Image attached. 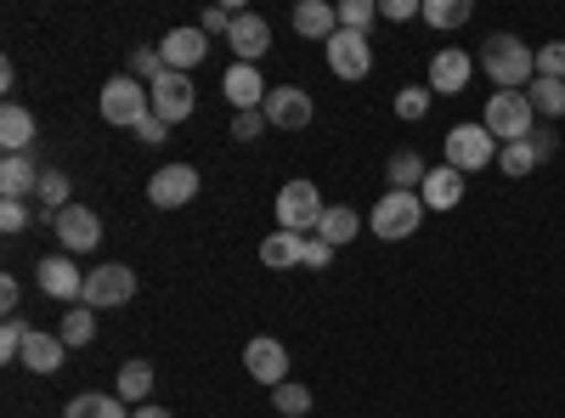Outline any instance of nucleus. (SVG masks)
<instances>
[{
  "label": "nucleus",
  "instance_id": "28",
  "mask_svg": "<svg viewBox=\"0 0 565 418\" xmlns=\"http://www.w3.org/2000/svg\"><path fill=\"white\" fill-rule=\"evenodd\" d=\"M153 396V367L148 362H119V401H148Z\"/></svg>",
  "mask_w": 565,
  "mask_h": 418
},
{
  "label": "nucleus",
  "instance_id": "34",
  "mask_svg": "<svg viewBox=\"0 0 565 418\" xmlns=\"http://www.w3.org/2000/svg\"><path fill=\"white\" fill-rule=\"evenodd\" d=\"M373 18H380V0H340V29L351 34H367Z\"/></svg>",
  "mask_w": 565,
  "mask_h": 418
},
{
  "label": "nucleus",
  "instance_id": "31",
  "mask_svg": "<svg viewBox=\"0 0 565 418\" xmlns=\"http://www.w3.org/2000/svg\"><path fill=\"white\" fill-rule=\"evenodd\" d=\"M526 97H532V108H537L543 119H559V114H565V79H532Z\"/></svg>",
  "mask_w": 565,
  "mask_h": 418
},
{
  "label": "nucleus",
  "instance_id": "37",
  "mask_svg": "<svg viewBox=\"0 0 565 418\" xmlns=\"http://www.w3.org/2000/svg\"><path fill=\"white\" fill-rule=\"evenodd\" d=\"M271 401H277V412H282V418H306V412H311V390H306V385H295V379H289V385H277V390H271Z\"/></svg>",
  "mask_w": 565,
  "mask_h": 418
},
{
  "label": "nucleus",
  "instance_id": "44",
  "mask_svg": "<svg viewBox=\"0 0 565 418\" xmlns=\"http://www.w3.org/2000/svg\"><path fill=\"white\" fill-rule=\"evenodd\" d=\"M328 260H334V244H322L317 232H311V238H306V266H311V271H322Z\"/></svg>",
  "mask_w": 565,
  "mask_h": 418
},
{
  "label": "nucleus",
  "instance_id": "6",
  "mask_svg": "<svg viewBox=\"0 0 565 418\" xmlns=\"http://www.w3.org/2000/svg\"><path fill=\"white\" fill-rule=\"evenodd\" d=\"M418 221H424V199H418V193H385L380 204H373V215H367V226L380 232L385 244H402V238H413V232H418Z\"/></svg>",
  "mask_w": 565,
  "mask_h": 418
},
{
  "label": "nucleus",
  "instance_id": "20",
  "mask_svg": "<svg viewBox=\"0 0 565 418\" xmlns=\"http://www.w3.org/2000/svg\"><path fill=\"white\" fill-rule=\"evenodd\" d=\"M295 29L306 34V40H334L340 34V7H328V0H300L295 7Z\"/></svg>",
  "mask_w": 565,
  "mask_h": 418
},
{
  "label": "nucleus",
  "instance_id": "8",
  "mask_svg": "<svg viewBox=\"0 0 565 418\" xmlns=\"http://www.w3.org/2000/svg\"><path fill=\"white\" fill-rule=\"evenodd\" d=\"M136 300V271L130 266H97L85 271V300L90 311H108V306H130Z\"/></svg>",
  "mask_w": 565,
  "mask_h": 418
},
{
  "label": "nucleus",
  "instance_id": "10",
  "mask_svg": "<svg viewBox=\"0 0 565 418\" xmlns=\"http://www.w3.org/2000/svg\"><path fill=\"white\" fill-rule=\"evenodd\" d=\"M148 199H153L159 210H181V204H193V199H199V170H193V164H164V170H153Z\"/></svg>",
  "mask_w": 565,
  "mask_h": 418
},
{
  "label": "nucleus",
  "instance_id": "5",
  "mask_svg": "<svg viewBox=\"0 0 565 418\" xmlns=\"http://www.w3.org/2000/svg\"><path fill=\"white\" fill-rule=\"evenodd\" d=\"M441 153H447V164L452 170H487V164H498V142H492V136H487V125H452L447 130V142H441Z\"/></svg>",
  "mask_w": 565,
  "mask_h": 418
},
{
  "label": "nucleus",
  "instance_id": "25",
  "mask_svg": "<svg viewBox=\"0 0 565 418\" xmlns=\"http://www.w3.org/2000/svg\"><path fill=\"white\" fill-rule=\"evenodd\" d=\"M0 142H7V153H23V148L34 142V114L18 108V103L0 108Z\"/></svg>",
  "mask_w": 565,
  "mask_h": 418
},
{
  "label": "nucleus",
  "instance_id": "42",
  "mask_svg": "<svg viewBox=\"0 0 565 418\" xmlns=\"http://www.w3.org/2000/svg\"><path fill=\"white\" fill-rule=\"evenodd\" d=\"M232 18H238V12H226V7H210V12L199 18V29H204V34H232Z\"/></svg>",
  "mask_w": 565,
  "mask_h": 418
},
{
  "label": "nucleus",
  "instance_id": "7",
  "mask_svg": "<svg viewBox=\"0 0 565 418\" xmlns=\"http://www.w3.org/2000/svg\"><path fill=\"white\" fill-rule=\"evenodd\" d=\"M148 97H153V119H164V125H181V119H193V108H199V90H193V79L186 74H159L153 85H148Z\"/></svg>",
  "mask_w": 565,
  "mask_h": 418
},
{
  "label": "nucleus",
  "instance_id": "22",
  "mask_svg": "<svg viewBox=\"0 0 565 418\" xmlns=\"http://www.w3.org/2000/svg\"><path fill=\"white\" fill-rule=\"evenodd\" d=\"M63 334H29V345H23V367H34V374H57V367H63Z\"/></svg>",
  "mask_w": 565,
  "mask_h": 418
},
{
  "label": "nucleus",
  "instance_id": "21",
  "mask_svg": "<svg viewBox=\"0 0 565 418\" xmlns=\"http://www.w3.org/2000/svg\"><path fill=\"white\" fill-rule=\"evenodd\" d=\"M0 193H7L12 204H23L29 193H40V175H34V159L29 153H7V164H0Z\"/></svg>",
  "mask_w": 565,
  "mask_h": 418
},
{
  "label": "nucleus",
  "instance_id": "17",
  "mask_svg": "<svg viewBox=\"0 0 565 418\" xmlns=\"http://www.w3.org/2000/svg\"><path fill=\"white\" fill-rule=\"evenodd\" d=\"M226 45L238 52V63H260V57L271 52V29H266V18H255V12H238V18H232V34H226Z\"/></svg>",
  "mask_w": 565,
  "mask_h": 418
},
{
  "label": "nucleus",
  "instance_id": "33",
  "mask_svg": "<svg viewBox=\"0 0 565 418\" xmlns=\"http://www.w3.org/2000/svg\"><path fill=\"white\" fill-rule=\"evenodd\" d=\"M537 164H543V159H537V148H532V142H509V148L498 153V170H503V175H514V181L532 175Z\"/></svg>",
  "mask_w": 565,
  "mask_h": 418
},
{
  "label": "nucleus",
  "instance_id": "23",
  "mask_svg": "<svg viewBox=\"0 0 565 418\" xmlns=\"http://www.w3.org/2000/svg\"><path fill=\"white\" fill-rule=\"evenodd\" d=\"M260 260L271 271H289V266H306V238H295V232H271V238L260 244Z\"/></svg>",
  "mask_w": 565,
  "mask_h": 418
},
{
  "label": "nucleus",
  "instance_id": "30",
  "mask_svg": "<svg viewBox=\"0 0 565 418\" xmlns=\"http://www.w3.org/2000/svg\"><path fill=\"white\" fill-rule=\"evenodd\" d=\"M34 199H40L45 215H63L68 210V175L63 170H40V193Z\"/></svg>",
  "mask_w": 565,
  "mask_h": 418
},
{
  "label": "nucleus",
  "instance_id": "39",
  "mask_svg": "<svg viewBox=\"0 0 565 418\" xmlns=\"http://www.w3.org/2000/svg\"><path fill=\"white\" fill-rule=\"evenodd\" d=\"M260 130H266V108H249V114L232 119V136H238V142H255Z\"/></svg>",
  "mask_w": 565,
  "mask_h": 418
},
{
  "label": "nucleus",
  "instance_id": "14",
  "mask_svg": "<svg viewBox=\"0 0 565 418\" xmlns=\"http://www.w3.org/2000/svg\"><path fill=\"white\" fill-rule=\"evenodd\" d=\"M221 90H226V103L238 108V114L266 108V97H271V85L260 79V68H255V63H232V68H226V79H221Z\"/></svg>",
  "mask_w": 565,
  "mask_h": 418
},
{
  "label": "nucleus",
  "instance_id": "48",
  "mask_svg": "<svg viewBox=\"0 0 565 418\" xmlns=\"http://www.w3.org/2000/svg\"><path fill=\"white\" fill-rule=\"evenodd\" d=\"M130 418H170V412H164V407H136Z\"/></svg>",
  "mask_w": 565,
  "mask_h": 418
},
{
  "label": "nucleus",
  "instance_id": "27",
  "mask_svg": "<svg viewBox=\"0 0 565 418\" xmlns=\"http://www.w3.org/2000/svg\"><path fill=\"white\" fill-rule=\"evenodd\" d=\"M424 175H430V164L402 148V153L391 159V193H418V187H424Z\"/></svg>",
  "mask_w": 565,
  "mask_h": 418
},
{
  "label": "nucleus",
  "instance_id": "9",
  "mask_svg": "<svg viewBox=\"0 0 565 418\" xmlns=\"http://www.w3.org/2000/svg\"><path fill=\"white\" fill-rule=\"evenodd\" d=\"M159 57H164V68H170V74H193V68L210 57V34H204L199 23L170 29V34H164V45H159Z\"/></svg>",
  "mask_w": 565,
  "mask_h": 418
},
{
  "label": "nucleus",
  "instance_id": "45",
  "mask_svg": "<svg viewBox=\"0 0 565 418\" xmlns=\"http://www.w3.org/2000/svg\"><path fill=\"white\" fill-rule=\"evenodd\" d=\"M130 136H136V142H164V136H170V125H164V119H153V114H148V119H141V125H136V130H130Z\"/></svg>",
  "mask_w": 565,
  "mask_h": 418
},
{
  "label": "nucleus",
  "instance_id": "43",
  "mask_svg": "<svg viewBox=\"0 0 565 418\" xmlns=\"http://www.w3.org/2000/svg\"><path fill=\"white\" fill-rule=\"evenodd\" d=\"M23 226H29V204L7 199V204H0V232H23Z\"/></svg>",
  "mask_w": 565,
  "mask_h": 418
},
{
  "label": "nucleus",
  "instance_id": "41",
  "mask_svg": "<svg viewBox=\"0 0 565 418\" xmlns=\"http://www.w3.org/2000/svg\"><path fill=\"white\" fill-rule=\"evenodd\" d=\"M424 7L418 0H380V18H391V23H407V18H418Z\"/></svg>",
  "mask_w": 565,
  "mask_h": 418
},
{
  "label": "nucleus",
  "instance_id": "26",
  "mask_svg": "<svg viewBox=\"0 0 565 418\" xmlns=\"http://www.w3.org/2000/svg\"><path fill=\"white\" fill-rule=\"evenodd\" d=\"M430 29H463L469 18H476V7L469 0H424V12H418Z\"/></svg>",
  "mask_w": 565,
  "mask_h": 418
},
{
  "label": "nucleus",
  "instance_id": "36",
  "mask_svg": "<svg viewBox=\"0 0 565 418\" xmlns=\"http://www.w3.org/2000/svg\"><path fill=\"white\" fill-rule=\"evenodd\" d=\"M29 322L23 317H7V322H0V356H7V362H23V345H29Z\"/></svg>",
  "mask_w": 565,
  "mask_h": 418
},
{
  "label": "nucleus",
  "instance_id": "15",
  "mask_svg": "<svg viewBox=\"0 0 565 418\" xmlns=\"http://www.w3.org/2000/svg\"><path fill=\"white\" fill-rule=\"evenodd\" d=\"M34 283L52 294V300H85V277H79V266L68 255H45L34 266Z\"/></svg>",
  "mask_w": 565,
  "mask_h": 418
},
{
  "label": "nucleus",
  "instance_id": "38",
  "mask_svg": "<svg viewBox=\"0 0 565 418\" xmlns=\"http://www.w3.org/2000/svg\"><path fill=\"white\" fill-rule=\"evenodd\" d=\"M537 79H565V40L537 45Z\"/></svg>",
  "mask_w": 565,
  "mask_h": 418
},
{
  "label": "nucleus",
  "instance_id": "3",
  "mask_svg": "<svg viewBox=\"0 0 565 418\" xmlns=\"http://www.w3.org/2000/svg\"><path fill=\"white\" fill-rule=\"evenodd\" d=\"M322 193L317 181H282L277 193V232H295V238H311V232L322 226Z\"/></svg>",
  "mask_w": 565,
  "mask_h": 418
},
{
  "label": "nucleus",
  "instance_id": "29",
  "mask_svg": "<svg viewBox=\"0 0 565 418\" xmlns=\"http://www.w3.org/2000/svg\"><path fill=\"white\" fill-rule=\"evenodd\" d=\"M63 418H125V401L119 396H74L68 407H63Z\"/></svg>",
  "mask_w": 565,
  "mask_h": 418
},
{
  "label": "nucleus",
  "instance_id": "12",
  "mask_svg": "<svg viewBox=\"0 0 565 418\" xmlns=\"http://www.w3.org/2000/svg\"><path fill=\"white\" fill-rule=\"evenodd\" d=\"M328 68H334L340 79H367V68H373V45H367V34L340 29L334 40H328Z\"/></svg>",
  "mask_w": 565,
  "mask_h": 418
},
{
  "label": "nucleus",
  "instance_id": "16",
  "mask_svg": "<svg viewBox=\"0 0 565 418\" xmlns=\"http://www.w3.org/2000/svg\"><path fill=\"white\" fill-rule=\"evenodd\" d=\"M57 238H63V249H68V255H85V249H97V244H103V221H97V210H85V204H68V210L57 215Z\"/></svg>",
  "mask_w": 565,
  "mask_h": 418
},
{
  "label": "nucleus",
  "instance_id": "2",
  "mask_svg": "<svg viewBox=\"0 0 565 418\" xmlns=\"http://www.w3.org/2000/svg\"><path fill=\"white\" fill-rule=\"evenodd\" d=\"M532 119H537V108H532V97L526 90H492L487 97V136L492 142H532Z\"/></svg>",
  "mask_w": 565,
  "mask_h": 418
},
{
  "label": "nucleus",
  "instance_id": "47",
  "mask_svg": "<svg viewBox=\"0 0 565 418\" xmlns=\"http://www.w3.org/2000/svg\"><path fill=\"white\" fill-rule=\"evenodd\" d=\"M532 136H537V142H532L537 159H548V153H554V130H532Z\"/></svg>",
  "mask_w": 565,
  "mask_h": 418
},
{
  "label": "nucleus",
  "instance_id": "13",
  "mask_svg": "<svg viewBox=\"0 0 565 418\" xmlns=\"http://www.w3.org/2000/svg\"><path fill=\"white\" fill-rule=\"evenodd\" d=\"M244 367H249V379H260V385H289V351H282L271 334H260V340H249L244 345Z\"/></svg>",
  "mask_w": 565,
  "mask_h": 418
},
{
  "label": "nucleus",
  "instance_id": "1",
  "mask_svg": "<svg viewBox=\"0 0 565 418\" xmlns=\"http://www.w3.org/2000/svg\"><path fill=\"white\" fill-rule=\"evenodd\" d=\"M481 68L498 90H521L537 79V52L526 40H514V34H487V52H481Z\"/></svg>",
  "mask_w": 565,
  "mask_h": 418
},
{
  "label": "nucleus",
  "instance_id": "4",
  "mask_svg": "<svg viewBox=\"0 0 565 418\" xmlns=\"http://www.w3.org/2000/svg\"><path fill=\"white\" fill-rule=\"evenodd\" d=\"M148 114H153V97H148V85H141V79L119 74V79H108V85H103V119H108V125L136 130Z\"/></svg>",
  "mask_w": 565,
  "mask_h": 418
},
{
  "label": "nucleus",
  "instance_id": "18",
  "mask_svg": "<svg viewBox=\"0 0 565 418\" xmlns=\"http://www.w3.org/2000/svg\"><path fill=\"white\" fill-rule=\"evenodd\" d=\"M469 74H476V63H469V52H458V45L430 57V90H441V97H458L469 85Z\"/></svg>",
  "mask_w": 565,
  "mask_h": 418
},
{
  "label": "nucleus",
  "instance_id": "19",
  "mask_svg": "<svg viewBox=\"0 0 565 418\" xmlns=\"http://www.w3.org/2000/svg\"><path fill=\"white\" fill-rule=\"evenodd\" d=\"M418 199H424V210H458V199H463V170H452V164H436L430 175H424Z\"/></svg>",
  "mask_w": 565,
  "mask_h": 418
},
{
  "label": "nucleus",
  "instance_id": "35",
  "mask_svg": "<svg viewBox=\"0 0 565 418\" xmlns=\"http://www.w3.org/2000/svg\"><path fill=\"white\" fill-rule=\"evenodd\" d=\"M90 334H97V311L74 306V311L63 317V345H90Z\"/></svg>",
  "mask_w": 565,
  "mask_h": 418
},
{
  "label": "nucleus",
  "instance_id": "24",
  "mask_svg": "<svg viewBox=\"0 0 565 418\" xmlns=\"http://www.w3.org/2000/svg\"><path fill=\"white\" fill-rule=\"evenodd\" d=\"M356 232H362V221H356L351 204H328V210H322V226H317V238H322V244H334V249H340V244L356 238Z\"/></svg>",
  "mask_w": 565,
  "mask_h": 418
},
{
  "label": "nucleus",
  "instance_id": "32",
  "mask_svg": "<svg viewBox=\"0 0 565 418\" xmlns=\"http://www.w3.org/2000/svg\"><path fill=\"white\" fill-rule=\"evenodd\" d=\"M430 97H436V90H430V85H402V90H396V119H407V125H418L424 114H430Z\"/></svg>",
  "mask_w": 565,
  "mask_h": 418
},
{
  "label": "nucleus",
  "instance_id": "11",
  "mask_svg": "<svg viewBox=\"0 0 565 418\" xmlns=\"http://www.w3.org/2000/svg\"><path fill=\"white\" fill-rule=\"evenodd\" d=\"M311 114H317L311 90H300V85H271V97H266V125H277V130H306Z\"/></svg>",
  "mask_w": 565,
  "mask_h": 418
},
{
  "label": "nucleus",
  "instance_id": "46",
  "mask_svg": "<svg viewBox=\"0 0 565 418\" xmlns=\"http://www.w3.org/2000/svg\"><path fill=\"white\" fill-rule=\"evenodd\" d=\"M18 294H23V289H18V277H0V306L18 311Z\"/></svg>",
  "mask_w": 565,
  "mask_h": 418
},
{
  "label": "nucleus",
  "instance_id": "40",
  "mask_svg": "<svg viewBox=\"0 0 565 418\" xmlns=\"http://www.w3.org/2000/svg\"><path fill=\"white\" fill-rule=\"evenodd\" d=\"M164 74V57H159V45H141V52H136V79H159Z\"/></svg>",
  "mask_w": 565,
  "mask_h": 418
}]
</instances>
